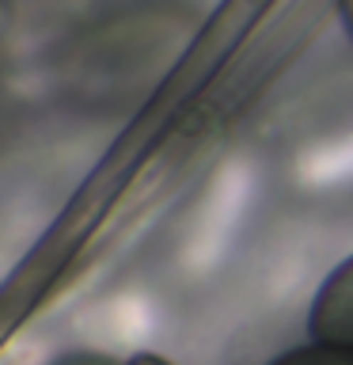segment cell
I'll return each instance as SVG.
<instances>
[{
    "label": "cell",
    "instance_id": "obj_1",
    "mask_svg": "<svg viewBox=\"0 0 353 365\" xmlns=\"http://www.w3.org/2000/svg\"><path fill=\"white\" fill-rule=\"evenodd\" d=\"M307 331L315 342H334V346L353 350V255L338 262L319 285L312 312H307Z\"/></svg>",
    "mask_w": 353,
    "mask_h": 365
},
{
    "label": "cell",
    "instance_id": "obj_2",
    "mask_svg": "<svg viewBox=\"0 0 353 365\" xmlns=\"http://www.w3.org/2000/svg\"><path fill=\"white\" fill-rule=\"evenodd\" d=\"M270 365H353L349 346H334V342H312V346H296Z\"/></svg>",
    "mask_w": 353,
    "mask_h": 365
},
{
    "label": "cell",
    "instance_id": "obj_3",
    "mask_svg": "<svg viewBox=\"0 0 353 365\" xmlns=\"http://www.w3.org/2000/svg\"><path fill=\"white\" fill-rule=\"evenodd\" d=\"M11 19H16L11 0H0V50H4V42H8V34H11Z\"/></svg>",
    "mask_w": 353,
    "mask_h": 365
},
{
    "label": "cell",
    "instance_id": "obj_4",
    "mask_svg": "<svg viewBox=\"0 0 353 365\" xmlns=\"http://www.w3.org/2000/svg\"><path fill=\"white\" fill-rule=\"evenodd\" d=\"M125 365H171L167 358H159V354H137L133 361H125Z\"/></svg>",
    "mask_w": 353,
    "mask_h": 365
},
{
    "label": "cell",
    "instance_id": "obj_5",
    "mask_svg": "<svg viewBox=\"0 0 353 365\" xmlns=\"http://www.w3.org/2000/svg\"><path fill=\"white\" fill-rule=\"evenodd\" d=\"M338 11H342V23H346V31L353 34V0H338Z\"/></svg>",
    "mask_w": 353,
    "mask_h": 365
},
{
    "label": "cell",
    "instance_id": "obj_6",
    "mask_svg": "<svg viewBox=\"0 0 353 365\" xmlns=\"http://www.w3.org/2000/svg\"><path fill=\"white\" fill-rule=\"evenodd\" d=\"M57 365H114L107 358H68V361H57Z\"/></svg>",
    "mask_w": 353,
    "mask_h": 365
}]
</instances>
